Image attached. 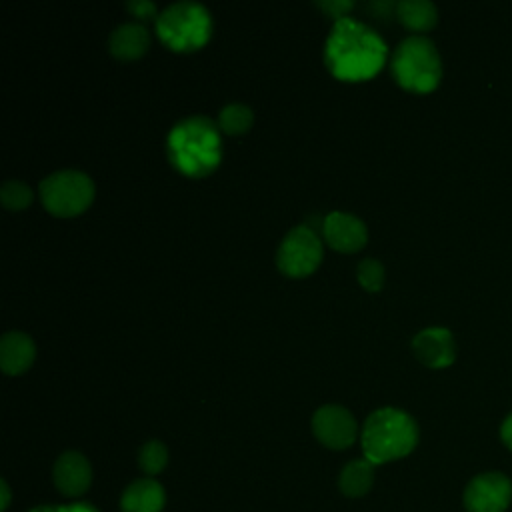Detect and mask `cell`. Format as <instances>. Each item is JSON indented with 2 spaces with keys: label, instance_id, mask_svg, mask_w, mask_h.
<instances>
[{
  "label": "cell",
  "instance_id": "1",
  "mask_svg": "<svg viewBox=\"0 0 512 512\" xmlns=\"http://www.w3.org/2000/svg\"><path fill=\"white\" fill-rule=\"evenodd\" d=\"M386 58L388 46L376 30L350 16L334 22L324 46V64L336 80H370L384 68Z\"/></svg>",
  "mask_w": 512,
  "mask_h": 512
},
{
  "label": "cell",
  "instance_id": "2",
  "mask_svg": "<svg viewBox=\"0 0 512 512\" xmlns=\"http://www.w3.org/2000/svg\"><path fill=\"white\" fill-rule=\"evenodd\" d=\"M172 168L186 178L210 176L222 160V132L206 116H190L174 124L166 140Z\"/></svg>",
  "mask_w": 512,
  "mask_h": 512
},
{
  "label": "cell",
  "instance_id": "3",
  "mask_svg": "<svg viewBox=\"0 0 512 512\" xmlns=\"http://www.w3.org/2000/svg\"><path fill=\"white\" fill-rule=\"evenodd\" d=\"M362 452L374 466L408 456L418 444L416 420L400 408L374 410L360 430Z\"/></svg>",
  "mask_w": 512,
  "mask_h": 512
},
{
  "label": "cell",
  "instance_id": "4",
  "mask_svg": "<svg viewBox=\"0 0 512 512\" xmlns=\"http://www.w3.org/2000/svg\"><path fill=\"white\" fill-rule=\"evenodd\" d=\"M390 72L394 82L408 92H432L442 78V60L436 44L422 34L404 38L392 54Z\"/></svg>",
  "mask_w": 512,
  "mask_h": 512
},
{
  "label": "cell",
  "instance_id": "5",
  "mask_svg": "<svg viewBox=\"0 0 512 512\" xmlns=\"http://www.w3.org/2000/svg\"><path fill=\"white\" fill-rule=\"evenodd\" d=\"M156 36L172 52H196L212 36V16L196 2L172 4L156 18Z\"/></svg>",
  "mask_w": 512,
  "mask_h": 512
},
{
  "label": "cell",
  "instance_id": "6",
  "mask_svg": "<svg viewBox=\"0 0 512 512\" xmlns=\"http://www.w3.org/2000/svg\"><path fill=\"white\" fill-rule=\"evenodd\" d=\"M44 208L58 218H72L88 210L96 196L92 178L78 170H58L38 186Z\"/></svg>",
  "mask_w": 512,
  "mask_h": 512
},
{
  "label": "cell",
  "instance_id": "7",
  "mask_svg": "<svg viewBox=\"0 0 512 512\" xmlns=\"http://www.w3.org/2000/svg\"><path fill=\"white\" fill-rule=\"evenodd\" d=\"M322 240L310 224L294 226L278 246L276 266L288 278H306L322 264Z\"/></svg>",
  "mask_w": 512,
  "mask_h": 512
},
{
  "label": "cell",
  "instance_id": "8",
  "mask_svg": "<svg viewBox=\"0 0 512 512\" xmlns=\"http://www.w3.org/2000/svg\"><path fill=\"white\" fill-rule=\"evenodd\" d=\"M466 512H506L512 502V482L498 470L476 474L464 488Z\"/></svg>",
  "mask_w": 512,
  "mask_h": 512
},
{
  "label": "cell",
  "instance_id": "9",
  "mask_svg": "<svg viewBox=\"0 0 512 512\" xmlns=\"http://www.w3.org/2000/svg\"><path fill=\"white\" fill-rule=\"evenodd\" d=\"M312 432L330 450H346L358 436V424L350 410L338 404L320 406L312 416Z\"/></svg>",
  "mask_w": 512,
  "mask_h": 512
},
{
  "label": "cell",
  "instance_id": "10",
  "mask_svg": "<svg viewBox=\"0 0 512 512\" xmlns=\"http://www.w3.org/2000/svg\"><path fill=\"white\" fill-rule=\"evenodd\" d=\"M322 238L336 252L356 254L368 242V228L354 214L330 212L322 220Z\"/></svg>",
  "mask_w": 512,
  "mask_h": 512
},
{
  "label": "cell",
  "instance_id": "11",
  "mask_svg": "<svg viewBox=\"0 0 512 512\" xmlns=\"http://www.w3.org/2000/svg\"><path fill=\"white\" fill-rule=\"evenodd\" d=\"M412 352L428 368H448L456 360V340L448 328L430 326L412 338Z\"/></svg>",
  "mask_w": 512,
  "mask_h": 512
},
{
  "label": "cell",
  "instance_id": "12",
  "mask_svg": "<svg viewBox=\"0 0 512 512\" xmlns=\"http://www.w3.org/2000/svg\"><path fill=\"white\" fill-rule=\"evenodd\" d=\"M54 486L60 494L68 498L82 496L92 484V466L82 452L66 450L62 452L52 468Z\"/></svg>",
  "mask_w": 512,
  "mask_h": 512
},
{
  "label": "cell",
  "instance_id": "13",
  "mask_svg": "<svg viewBox=\"0 0 512 512\" xmlns=\"http://www.w3.org/2000/svg\"><path fill=\"white\" fill-rule=\"evenodd\" d=\"M36 360L34 340L18 330L6 332L0 340V368L6 376L24 374Z\"/></svg>",
  "mask_w": 512,
  "mask_h": 512
},
{
  "label": "cell",
  "instance_id": "14",
  "mask_svg": "<svg viewBox=\"0 0 512 512\" xmlns=\"http://www.w3.org/2000/svg\"><path fill=\"white\" fill-rule=\"evenodd\" d=\"M166 504L164 486L146 476L130 482L120 496L122 512H160Z\"/></svg>",
  "mask_w": 512,
  "mask_h": 512
},
{
  "label": "cell",
  "instance_id": "15",
  "mask_svg": "<svg viewBox=\"0 0 512 512\" xmlns=\"http://www.w3.org/2000/svg\"><path fill=\"white\" fill-rule=\"evenodd\" d=\"M150 32L142 24H122L108 38L110 54L120 62H132L142 58L150 48Z\"/></svg>",
  "mask_w": 512,
  "mask_h": 512
},
{
  "label": "cell",
  "instance_id": "16",
  "mask_svg": "<svg viewBox=\"0 0 512 512\" xmlns=\"http://www.w3.org/2000/svg\"><path fill=\"white\" fill-rule=\"evenodd\" d=\"M374 484V464L368 462L366 458L350 460L338 476V488L344 496L350 498H360L370 492Z\"/></svg>",
  "mask_w": 512,
  "mask_h": 512
},
{
  "label": "cell",
  "instance_id": "17",
  "mask_svg": "<svg viewBox=\"0 0 512 512\" xmlns=\"http://www.w3.org/2000/svg\"><path fill=\"white\" fill-rule=\"evenodd\" d=\"M396 18L412 32H428L438 22V8L428 0H402L396 4Z\"/></svg>",
  "mask_w": 512,
  "mask_h": 512
},
{
  "label": "cell",
  "instance_id": "18",
  "mask_svg": "<svg viewBox=\"0 0 512 512\" xmlns=\"http://www.w3.org/2000/svg\"><path fill=\"white\" fill-rule=\"evenodd\" d=\"M218 128L226 136H242L254 124V112L246 104H228L218 114Z\"/></svg>",
  "mask_w": 512,
  "mask_h": 512
},
{
  "label": "cell",
  "instance_id": "19",
  "mask_svg": "<svg viewBox=\"0 0 512 512\" xmlns=\"http://www.w3.org/2000/svg\"><path fill=\"white\" fill-rule=\"evenodd\" d=\"M168 464V448L164 442L160 440H148L146 444L140 446L138 452V466L144 474H148L150 478L160 474Z\"/></svg>",
  "mask_w": 512,
  "mask_h": 512
},
{
  "label": "cell",
  "instance_id": "20",
  "mask_svg": "<svg viewBox=\"0 0 512 512\" xmlns=\"http://www.w3.org/2000/svg\"><path fill=\"white\" fill-rule=\"evenodd\" d=\"M0 200H2V206L6 210L20 212V210H26L32 204L34 192L28 184H24L20 180H8L0 188Z\"/></svg>",
  "mask_w": 512,
  "mask_h": 512
},
{
  "label": "cell",
  "instance_id": "21",
  "mask_svg": "<svg viewBox=\"0 0 512 512\" xmlns=\"http://www.w3.org/2000/svg\"><path fill=\"white\" fill-rule=\"evenodd\" d=\"M356 278L366 292H378L382 290L384 278H386L384 264L376 258H364L356 268Z\"/></svg>",
  "mask_w": 512,
  "mask_h": 512
},
{
  "label": "cell",
  "instance_id": "22",
  "mask_svg": "<svg viewBox=\"0 0 512 512\" xmlns=\"http://www.w3.org/2000/svg\"><path fill=\"white\" fill-rule=\"evenodd\" d=\"M124 8H126L134 18H138V20H154V18L160 16L156 4L150 2V0H132V2H126Z\"/></svg>",
  "mask_w": 512,
  "mask_h": 512
},
{
  "label": "cell",
  "instance_id": "23",
  "mask_svg": "<svg viewBox=\"0 0 512 512\" xmlns=\"http://www.w3.org/2000/svg\"><path fill=\"white\" fill-rule=\"evenodd\" d=\"M316 6L326 12L330 18H334V22L346 18V12L354 8V2H340V0H328V2H316Z\"/></svg>",
  "mask_w": 512,
  "mask_h": 512
},
{
  "label": "cell",
  "instance_id": "24",
  "mask_svg": "<svg viewBox=\"0 0 512 512\" xmlns=\"http://www.w3.org/2000/svg\"><path fill=\"white\" fill-rule=\"evenodd\" d=\"M500 440L508 450H512V412L500 424Z\"/></svg>",
  "mask_w": 512,
  "mask_h": 512
},
{
  "label": "cell",
  "instance_id": "25",
  "mask_svg": "<svg viewBox=\"0 0 512 512\" xmlns=\"http://www.w3.org/2000/svg\"><path fill=\"white\" fill-rule=\"evenodd\" d=\"M58 512H98L96 508H92L90 504L86 502H80V504H68V506H60Z\"/></svg>",
  "mask_w": 512,
  "mask_h": 512
},
{
  "label": "cell",
  "instance_id": "26",
  "mask_svg": "<svg viewBox=\"0 0 512 512\" xmlns=\"http://www.w3.org/2000/svg\"><path fill=\"white\" fill-rule=\"evenodd\" d=\"M0 494H2L0 510L6 512V508L10 506V488H8V482H6V480H0Z\"/></svg>",
  "mask_w": 512,
  "mask_h": 512
},
{
  "label": "cell",
  "instance_id": "27",
  "mask_svg": "<svg viewBox=\"0 0 512 512\" xmlns=\"http://www.w3.org/2000/svg\"><path fill=\"white\" fill-rule=\"evenodd\" d=\"M58 510H60V506L42 504V506H36V508H32V510H28V512H58Z\"/></svg>",
  "mask_w": 512,
  "mask_h": 512
}]
</instances>
